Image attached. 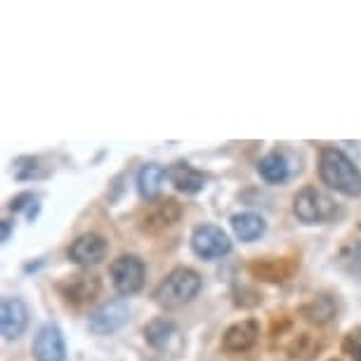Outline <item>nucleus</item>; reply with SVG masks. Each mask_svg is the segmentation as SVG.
Masks as SVG:
<instances>
[{
  "label": "nucleus",
  "instance_id": "nucleus-18",
  "mask_svg": "<svg viewBox=\"0 0 361 361\" xmlns=\"http://www.w3.org/2000/svg\"><path fill=\"white\" fill-rule=\"evenodd\" d=\"M302 314L314 324H329L336 314V302H333L331 295H317L302 307Z\"/></svg>",
  "mask_w": 361,
  "mask_h": 361
},
{
  "label": "nucleus",
  "instance_id": "nucleus-19",
  "mask_svg": "<svg viewBox=\"0 0 361 361\" xmlns=\"http://www.w3.org/2000/svg\"><path fill=\"white\" fill-rule=\"evenodd\" d=\"M286 264V260H264V262H255V264H250V271L257 276H262V279H267V281H286L290 274H293V269H281Z\"/></svg>",
  "mask_w": 361,
  "mask_h": 361
},
{
  "label": "nucleus",
  "instance_id": "nucleus-1",
  "mask_svg": "<svg viewBox=\"0 0 361 361\" xmlns=\"http://www.w3.org/2000/svg\"><path fill=\"white\" fill-rule=\"evenodd\" d=\"M319 175L326 187L345 196H361V170L336 147H326L319 159Z\"/></svg>",
  "mask_w": 361,
  "mask_h": 361
},
{
  "label": "nucleus",
  "instance_id": "nucleus-17",
  "mask_svg": "<svg viewBox=\"0 0 361 361\" xmlns=\"http://www.w3.org/2000/svg\"><path fill=\"white\" fill-rule=\"evenodd\" d=\"M257 173L262 175L264 182L269 185H283L288 180V163L281 154H267L264 159L257 163Z\"/></svg>",
  "mask_w": 361,
  "mask_h": 361
},
{
  "label": "nucleus",
  "instance_id": "nucleus-10",
  "mask_svg": "<svg viewBox=\"0 0 361 361\" xmlns=\"http://www.w3.org/2000/svg\"><path fill=\"white\" fill-rule=\"evenodd\" d=\"M59 293L73 305H83L97 298L99 293V279L94 274H73L59 281Z\"/></svg>",
  "mask_w": 361,
  "mask_h": 361
},
{
  "label": "nucleus",
  "instance_id": "nucleus-11",
  "mask_svg": "<svg viewBox=\"0 0 361 361\" xmlns=\"http://www.w3.org/2000/svg\"><path fill=\"white\" fill-rule=\"evenodd\" d=\"M182 217V208L180 203L175 199H163V201H156L149 206V210L145 213V220H142V229L147 231H161L175 224L177 220Z\"/></svg>",
  "mask_w": 361,
  "mask_h": 361
},
{
  "label": "nucleus",
  "instance_id": "nucleus-4",
  "mask_svg": "<svg viewBox=\"0 0 361 361\" xmlns=\"http://www.w3.org/2000/svg\"><path fill=\"white\" fill-rule=\"evenodd\" d=\"M111 281L121 295H135L145 286V262L137 255H121L111 262Z\"/></svg>",
  "mask_w": 361,
  "mask_h": 361
},
{
  "label": "nucleus",
  "instance_id": "nucleus-23",
  "mask_svg": "<svg viewBox=\"0 0 361 361\" xmlns=\"http://www.w3.org/2000/svg\"><path fill=\"white\" fill-rule=\"evenodd\" d=\"M26 206H36V196L33 194H19L17 199H12V203H10V210H24Z\"/></svg>",
  "mask_w": 361,
  "mask_h": 361
},
{
  "label": "nucleus",
  "instance_id": "nucleus-16",
  "mask_svg": "<svg viewBox=\"0 0 361 361\" xmlns=\"http://www.w3.org/2000/svg\"><path fill=\"white\" fill-rule=\"evenodd\" d=\"M231 227H234V234L241 238V241H255V238H260L264 234V229H267V224L260 215L255 213H238L231 217Z\"/></svg>",
  "mask_w": 361,
  "mask_h": 361
},
{
  "label": "nucleus",
  "instance_id": "nucleus-24",
  "mask_svg": "<svg viewBox=\"0 0 361 361\" xmlns=\"http://www.w3.org/2000/svg\"><path fill=\"white\" fill-rule=\"evenodd\" d=\"M10 234H12V222L3 220V241H10Z\"/></svg>",
  "mask_w": 361,
  "mask_h": 361
},
{
  "label": "nucleus",
  "instance_id": "nucleus-14",
  "mask_svg": "<svg viewBox=\"0 0 361 361\" xmlns=\"http://www.w3.org/2000/svg\"><path fill=\"white\" fill-rule=\"evenodd\" d=\"M145 340L154 350H170V345H173L175 340H180V331H177V326L170 322V319L159 317L147 324Z\"/></svg>",
  "mask_w": 361,
  "mask_h": 361
},
{
  "label": "nucleus",
  "instance_id": "nucleus-20",
  "mask_svg": "<svg viewBox=\"0 0 361 361\" xmlns=\"http://www.w3.org/2000/svg\"><path fill=\"white\" fill-rule=\"evenodd\" d=\"M340 264L345 267L347 274H352L354 279L361 281V238L352 241L340 250Z\"/></svg>",
  "mask_w": 361,
  "mask_h": 361
},
{
  "label": "nucleus",
  "instance_id": "nucleus-15",
  "mask_svg": "<svg viewBox=\"0 0 361 361\" xmlns=\"http://www.w3.org/2000/svg\"><path fill=\"white\" fill-rule=\"evenodd\" d=\"M166 177H168V170L163 166H159V163H147L137 175V187H140L142 199L154 201L156 196L161 194V187Z\"/></svg>",
  "mask_w": 361,
  "mask_h": 361
},
{
  "label": "nucleus",
  "instance_id": "nucleus-7",
  "mask_svg": "<svg viewBox=\"0 0 361 361\" xmlns=\"http://www.w3.org/2000/svg\"><path fill=\"white\" fill-rule=\"evenodd\" d=\"M33 359L36 361H64L66 345L62 338V331L54 324H47L38 331L36 340H33Z\"/></svg>",
  "mask_w": 361,
  "mask_h": 361
},
{
  "label": "nucleus",
  "instance_id": "nucleus-6",
  "mask_svg": "<svg viewBox=\"0 0 361 361\" xmlns=\"http://www.w3.org/2000/svg\"><path fill=\"white\" fill-rule=\"evenodd\" d=\"M130 319V310L123 300H111V302H104L102 307H97L87 319V329H90L94 336H111V333L121 331Z\"/></svg>",
  "mask_w": 361,
  "mask_h": 361
},
{
  "label": "nucleus",
  "instance_id": "nucleus-9",
  "mask_svg": "<svg viewBox=\"0 0 361 361\" xmlns=\"http://www.w3.org/2000/svg\"><path fill=\"white\" fill-rule=\"evenodd\" d=\"M29 326V307L22 298H8L3 300L0 310V329H3L5 340H15L26 331Z\"/></svg>",
  "mask_w": 361,
  "mask_h": 361
},
{
  "label": "nucleus",
  "instance_id": "nucleus-3",
  "mask_svg": "<svg viewBox=\"0 0 361 361\" xmlns=\"http://www.w3.org/2000/svg\"><path fill=\"white\" fill-rule=\"evenodd\" d=\"M293 213L305 224H326L338 215V203L322 189L305 187L293 199Z\"/></svg>",
  "mask_w": 361,
  "mask_h": 361
},
{
  "label": "nucleus",
  "instance_id": "nucleus-12",
  "mask_svg": "<svg viewBox=\"0 0 361 361\" xmlns=\"http://www.w3.org/2000/svg\"><path fill=\"white\" fill-rule=\"evenodd\" d=\"M260 329L253 319H243L234 326H229L227 333L222 336V350L224 352H246L255 345Z\"/></svg>",
  "mask_w": 361,
  "mask_h": 361
},
{
  "label": "nucleus",
  "instance_id": "nucleus-13",
  "mask_svg": "<svg viewBox=\"0 0 361 361\" xmlns=\"http://www.w3.org/2000/svg\"><path fill=\"white\" fill-rule=\"evenodd\" d=\"M168 180L173 182V187L177 192H185V194H199L201 189L206 187V175L185 161L168 168Z\"/></svg>",
  "mask_w": 361,
  "mask_h": 361
},
{
  "label": "nucleus",
  "instance_id": "nucleus-8",
  "mask_svg": "<svg viewBox=\"0 0 361 361\" xmlns=\"http://www.w3.org/2000/svg\"><path fill=\"white\" fill-rule=\"evenodd\" d=\"M106 241L99 234H83L71 243L69 260L80 264V267H94L106 257Z\"/></svg>",
  "mask_w": 361,
  "mask_h": 361
},
{
  "label": "nucleus",
  "instance_id": "nucleus-2",
  "mask_svg": "<svg viewBox=\"0 0 361 361\" xmlns=\"http://www.w3.org/2000/svg\"><path fill=\"white\" fill-rule=\"evenodd\" d=\"M199 290H201L199 271L189 267H177L156 286L154 300L163 310H177V307H185L187 302H192L199 295Z\"/></svg>",
  "mask_w": 361,
  "mask_h": 361
},
{
  "label": "nucleus",
  "instance_id": "nucleus-5",
  "mask_svg": "<svg viewBox=\"0 0 361 361\" xmlns=\"http://www.w3.org/2000/svg\"><path fill=\"white\" fill-rule=\"evenodd\" d=\"M192 248L203 260H215V257H222L229 253L231 241L224 229L215 227V224H201L192 234Z\"/></svg>",
  "mask_w": 361,
  "mask_h": 361
},
{
  "label": "nucleus",
  "instance_id": "nucleus-21",
  "mask_svg": "<svg viewBox=\"0 0 361 361\" xmlns=\"http://www.w3.org/2000/svg\"><path fill=\"white\" fill-rule=\"evenodd\" d=\"M12 175L17 180H33V177H40L43 170H40V161L36 156H19V159L12 163Z\"/></svg>",
  "mask_w": 361,
  "mask_h": 361
},
{
  "label": "nucleus",
  "instance_id": "nucleus-22",
  "mask_svg": "<svg viewBox=\"0 0 361 361\" xmlns=\"http://www.w3.org/2000/svg\"><path fill=\"white\" fill-rule=\"evenodd\" d=\"M343 352L350 354L352 361H361V326L347 333V338L343 340Z\"/></svg>",
  "mask_w": 361,
  "mask_h": 361
}]
</instances>
